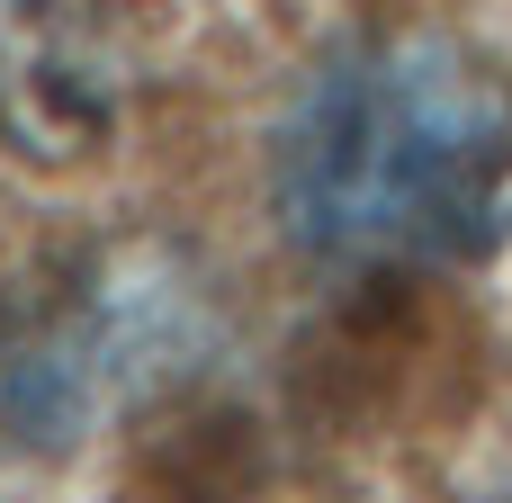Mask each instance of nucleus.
Listing matches in <instances>:
<instances>
[{
  "mask_svg": "<svg viewBox=\"0 0 512 503\" xmlns=\"http://www.w3.org/2000/svg\"><path fill=\"white\" fill-rule=\"evenodd\" d=\"M270 216L315 270H450L512 234V81L441 27H360L270 126Z\"/></svg>",
  "mask_w": 512,
  "mask_h": 503,
  "instance_id": "nucleus-1",
  "label": "nucleus"
},
{
  "mask_svg": "<svg viewBox=\"0 0 512 503\" xmlns=\"http://www.w3.org/2000/svg\"><path fill=\"white\" fill-rule=\"evenodd\" d=\"M189 342V279L144 243H72L0 279V459L81 450Z\"/></svg>",
  "mask_w": 512,
  "mask_h": 503,
  "instance_id": "nucleus-2",
  "label": "nucleus"
}]
</instances>
